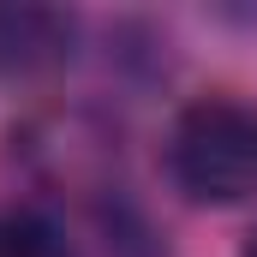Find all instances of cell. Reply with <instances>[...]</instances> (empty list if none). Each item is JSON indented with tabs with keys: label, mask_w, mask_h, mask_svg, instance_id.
I'll return each mask as SVG.
<instances>
[{
	"label": "cell",
	"mask_w": 257,
	"mask_h": 257,
	"mask_svg": "<svg viewBox=\"0 0 257 257\" xmlns=\"http://www.w3.org/2000/svg\"><path fill=\"white\" fill-rule=\"evenodd\" d=\"M30 156L66 192H108V180H114V144L84 108L36 120L30 126Z\"/></svg>",
	"instance_id": "3"
},
{
	"label": "cell",
	"mask_w": 257,
	"mask_h": 257,
	"mask_svg": "<svg viewBox=\"0 0 257 257\" xmlns=\"http://www.w3.org/2000/svg\"><path fill=\"white\" fill-rule=\"evenodd\" d=\"M72 48H78V12L36 6V0L0 6V78L6 84H42L66 72Z\"/></svg>",
	"instance_id": "2"
},
{
	"label": "cell",
	"mask_w": 257,
	"mask_h": 257,
	"mask_svg": "<svg viewBox=\"0 0 257 257\" xmlns=\"http://www.w3.org/2000/svg\"><path fill=\"white\" fill-rule=\"evenodd\" d=\"M0 257H72V239L54 215L30 203H0Z\"/></svg>",
	"instance_id": "4"
},
{
	"label": "cell",
	"mask_w": 257,
	"mask_h": 257,
	"mask_svg": "<svg viewBox=\"0 0 257 257\" xmlns=\"http://www.w3.org/2000/svg\"><path fill=\"white\" fill-rule=\"evenodd\" d=\"M174 192L192 203H245L257 192V108L239 96H197L162 144Z\"/></svg>",
	"instance_id": "1"
},
{
	"label": "cell",
	"mask_w": 257,
	"mask_h": 257,
	"mask_svg": "<svg viewBox=\"0 0 257 257\" xmlns=\"http://www.w3.org/2000/svg\"><path fill=\"white\" fill-rule=\"evenodd\" d=\"M245 257H257V233H251V245H245Z\"/></svg>",
	"instance_id": "5"
}]
</instances>
